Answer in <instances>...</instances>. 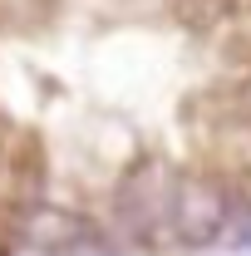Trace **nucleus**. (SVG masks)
Listing matches in <instances>:
<instances>
[{"instance_id":"obj_1","label":"nucleus","mask_w":251,"mask_h":256,"mask_svg":"<svg viewBox=\"0 0 251 256\" xmlns=\"http://www.w3.org/2000/svg\"><path fill=\"white\" fill-rule=\"evenodd\" d=\"M222 222H226V202H222L217 192H182V197H172V232L178 236H188V242H207V236H217Z\"/></svg>"},{"instance_id":"obj_2","label":"nucleus","mask_w":251,"mask_h":256,"mask_svg":"<svg viewBox=\"0 0 251 256\" xmlns=\"http://www.w3.org/2000/svg\"><path fill=\"white\" fill-rule=\"evenodd\" d=\"M236 242H242V246H251V226H236Z\"/></svg>"}]
</instances>
